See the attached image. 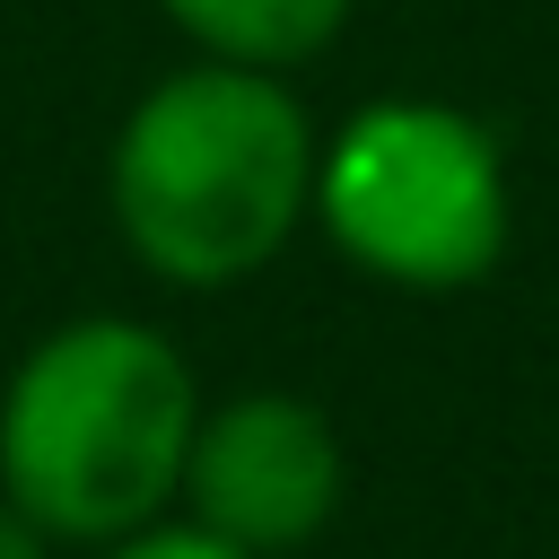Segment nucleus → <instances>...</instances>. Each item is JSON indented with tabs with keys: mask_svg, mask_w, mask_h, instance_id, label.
Instances as JSON below:
<instances>
[{
	"mask_svg": "<svg viewBox=\"0 0 559 559\" xmlns=\"http://www.w3.org/2000/svg\"><path fill=\"white\" fill-rule=\"evenodd\" d=\"M314 114L280 70H166L105 148V210L166 288H236L314 210Z\"/></svg>",
	"mask_w": 559,
	"mask_h": 559,
	"instance_id": "obj_1",
	"label": "nucleus"
},
{
	"mask_svg": "<svg viewBox=\"0 0 559 559\" xmlns=\"http://www.w3.org/2000/svg\"><path fill=\"white\" fill-rule=\"evenodd\" d=\"M201 384L140 314L52 323L0 384V498L44 542H122L175 515Z\"/></svg>",
	"mask_w": 559,
	"mask_h": 559,
	"instance_id": "obj_2",
	"label": "nucleus"
},
{
	"mask_svg": "<svg viewBox=\"0 0 559 559\" xmlns=\"http://www.w3.org/2000/svg\"><path fill=\"white\" fill-rule=\"evenodd\" d=\"M332 253L402 297L480 288L515 245V175L480 114L445 96H376L314 148V210Z\"/></svg>",
	"mask_w": 559,
	"mask_h": 559,
	"instance_id": "obj_3",
	"label": "nucleus"
},
{
	"mask_svg": "<svg viewBox=\"0 0 559 559\" xmlns=\"http://www.w3.org/2000/svg\"><path fill=\"white\" fill-rule=\"evenodd\" d=\"M349 489V454L341 428L323 419V402L253 384L227 402H201L192 454H183V524L218 533L245 559H288L306 550Z\"/></svg>",
	"mask_w": 559,
	"mask_h": 559,
	"instance_id": "obj_4",
	"label": "nucleus"
},
{
	"mask_svg": "<svg viewBox=\"0 0 559 559\" xmlns=\"http://www.w3.org/2000/svg\"><path fill=\"white\" fill-rule=\"evenodd\" d=\"M175 35H192L201 61H236V70H297L314 61L358 0H157Z\"/></svg>",
	"mask_w": 559,
	"mask_h": 559,
	"instance_id": "obj_5",
	"label": "nucleus"
},
{
	"mask_svg": "<svg viewBox=\"0 0 559 559\" xmlns=\"http://www.w3.org/2000/svg\"><path fill=\"white\" fill-rule=\"evenodd\" d=\"M96 559H245V550H227L218 533H201V524H183V515H157V524H140V533L105 542Z\"/></svg>",
	"mask_w": 559,
	"mask_h": 559,
	"instance_id": "obj_6",
	"label": "nucleus"
},
{
	"mask_svg": "<svg viewBox=\"0 0 559 559\" xmlns=\"http://www.w3.org/2000/svg\"><path fill=\"white\" fill-rule=\"evenodd\" d=\"M0 559H52V542H44V533H35L9 498H0Z\"/></svg>",
	"mask_w": 559,
	"mask_h": 559,
	"instance_id": "obj_7",
	"label": "nucleus"
}]
</instances>
